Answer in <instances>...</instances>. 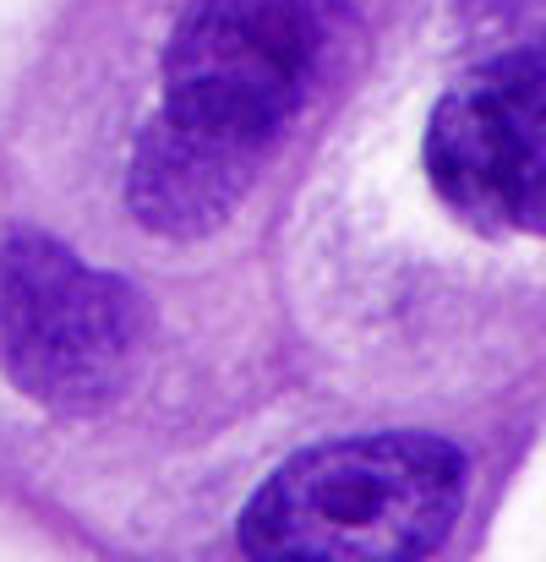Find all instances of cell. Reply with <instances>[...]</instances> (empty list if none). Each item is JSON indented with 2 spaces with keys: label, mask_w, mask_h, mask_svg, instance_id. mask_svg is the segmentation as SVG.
I'll list each match as a JSON object with an SVG mask.
<instances>
[{
  "label": "cell",
  "mask_w": 546,
  "mask_h": 562,
  "mask_svg": "<svg viewBox=\"0 0 546 562\" xmlns=\"http://www.w3.org/2000/svg\"><path fill=\"white\" fill-rule=\"evenodd\" d=\"M263 165H268L263 154L208 126H191L170 110H154V121L143 126L132 148L126 207L143 229L165 240H197L241 207V196L263 176Z\"/></svg>",
  "instance_id": "cell-5"
},
{
  "label": "cell",
  "mask_w": 546,
  "mask_h": 562,
  "mask_svg": "<svg viewBox=\"0 0 546 562\" xmlns=\"http://www.w3.org/2000/svg\"><path fill=\"white\" fill-rule=\"evenodd\" d=\"M148 312L137 284L82 262L44 229H0V372L33 404L93 415L143 361Z\"/></svg>",
  "instance_id": "cell-3"
},
{
  "label": "cell",
  "mask_w": 546,
  "mask_h": 562,
  "mask_svg": "<svg viewBox=\"0 0 546 562\" xmlns=\"http://www.w3.org/2000/svg\"><path fill=\"white\" fill-rule=\"evenodd\" d=\"M361 49L356 0H191L165 49V104L263 159L345 82Z\"/></svg>",
  "instance_id": "cell-2"
},
{
  "label": "cell",
  "mask_w": 546,
  "mask_h": 562,
  "mask_svg": "<svg viewBox=\"0 0 546 562\" xmlns=\"http://www.w3.org/2000/svg\"><path fill=\"white\" fill-rule=\"evenodd\" d=\"M470 464L432 431H366L290 453L241 508V552L268 562H410L465 508Z\"/></svg>",
  "instance_id": "cell-1"
},
{
  "label": "cell",
  "mask_w": 546,
  "mask_h": 562,
  "mask_svg": "<svg viewBox=\"0 0 546 562\" xmlns=\"http://www.w3.org/2000/svg\"><path fill=\"white\" fill-rule=\"evenodd\" d=\"M432 191L481 235H542L546 213V66L509 49L459 77L426 121Z\"/></svg>",
  "instance_id": "cell-4"
}]
</instances>
